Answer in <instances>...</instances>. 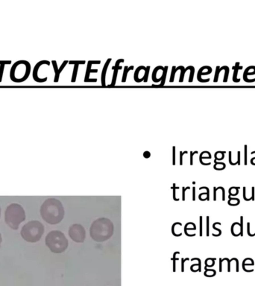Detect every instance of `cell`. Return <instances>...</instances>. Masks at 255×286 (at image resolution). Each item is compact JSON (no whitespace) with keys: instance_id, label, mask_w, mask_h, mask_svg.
Wrapping results in <instances>:
<instances>
[{"instance_id":"cell-1","label":"cell","mask_w":255,"mask_h":286,"mask_svg":"<svg viewBox=\"0 0 255 286\" xmlns=\"http://www.w3.org/2000/svg\"><path fill=\"white\" fill-rule=\"evenodd\" d=\"M40 215L46 222L50 224H56L63 219L64 211L61 202L54 198H49L45 200L41 206Z\"/></svg>"},{"instance_id":"cell-2","label":"cell","mask_w":255,"mask_h":286,"mask_svg":"<svg viewBox=\"0 0 255 286\" xmlns=\"http://www.w3.org/2000/svg\"><path fill=\"white\" fill-rule=\"evenodd\" d=\"M26 219L24 209L18 204H11L7 207L5 213L6 223L13 229H17L20 223Z\"/></svg>"},{"instance_id":"cell-3","label":"cell","mask_w":255,"mask_h":286,"mask_svg":"<svg viewBox=\"0 0 255 286\" xmlns=\"http://www.w3.org/2000/svg\"><path fill=\"white\" fill-rule=\"evenodd\" d=\"M44 233V227L40 222L32 221L26 223L21 230V235L24 240L34 243L41 239Z\"/></svg>"},{"instance_id":"cell-4","label":"cell","mask_w":255,"mask_h":286,"mask_svg":"<svg viewBox=\"0 0 255 286\" xmlns=\"http://www.w3.org/2000/svg\"><path fill=\"white\" fill-rule=\"evenodd\" d=\"M46 244L53 253H62L67 249L68 241L63 233L57 230L52 231L46 237Z\"/></svg>"},{"instance_id":"cell-5","label":"cell","mask_w":255,"mask_h":286,"mask_svg":"<svg viewBox=\"0 0 255 286\" xmlns=\"http://www.w3.org/2000/svg\"><path fill=\"white\" fill-rule=\"evenodd\" d=\"M43 64H46V65H48V66H49V65H50V63H49L48 61H40V62H38V63H37V64L35 65V67H34V68L33 79L35 80L36 82H37V83H43V82H46V81L47 80V78H40L39 77H38V75H37V72H38V69H39L40 67H41L42 65H43Z\"/></svg>"},{"instance_id":"cell-6","label":"cell","mask_w":255,"mask_h":286,"mask_svg":"<svg viewBox=\"0 0 255 286\" xmlns=\"http://www.w3.org/2000/svg\"><path fill=\"white\" fill-rule=\"evenodd\" d=\"M212 72V69L210 68V67H208V66H205V67H201L200 69H199V71H198V81H200V82H201V83H206V82H209V80H210V79L208 78V79H206V80H203V79H201V75H206V74H210V73Z\"/></svg>"},{"instance_id":"cell-7","label":"cell","mask_w":255,"mask_h":286,"mask_svg":"<svg viewBox=\"0 0 255 286\" xmlns=\"http://www.w3.org/2000/svg\"><path fill=\"white\" fill-rule=\"evenodd\" d=\"M231 234L234 236L237 237V236H243V231L241 229V225L240 223H238V222H234L233 224L231 225Z\"/></svg>"},{"instance_id":"cell-8","label":"cell","mask_w":255,"mask_h":286,"mask_svg":"<svg viewBox=\"0 0 255 286\" xmlns=\"http://www.w3.org/2000/svg\"><path fill=\"white\" fill-rule=\"evenodd\" d=\"M91 64H92V61H89L88 62V67H87V70L86 75H85V82H96L97 80L96 79H89L90 78V73H96L98 72V69H91Z\"/></svg>"},{"instance_id":"cell-9","label":"cell","mask_w":255,"mask_h":286,"mask_svg":"<svg viewBox=\"0 0 255 286\" xmlns=\"http://www.w3.org/2000/svg\"><path fill=\"white\" fill-rule=\"evenodd\" d=\"M110 61H111V59H108V61H107V62H106V63H105V65H104V68H103V70H102V85L103 86H105V75H106V72H107V69H108V65H109V63H110Z\"/></svg>"},{"instance_id":"cell-10","label":"cell","mask_w":255,"mask_h":286,"mask_svg":"<svg viewBox=\"0 0 255 286\" xmlns=\"http://www.w3.org/2000/svg\"><path fill=\"white\" fill-rule=\"evenodd\" d=\"M232 69H234V76H233V80H234V82L235 83L239 82V81H240V79L237 78V73L239 69H242V67H239V62H237V63H236L235 67H233Z\"/></svg>"},{"instance_id":"cell-11","label":"cell","mask_w":255,"mask_h":286,"mask_svg":"<svg viewBox=\"0 0 255 286\" xmlns=\"http://www.w3.org/2000/svg\"><path fill=\"white\" fill-rule=\"evenodd\" d=\"M228 198H229V200L228 201V204L230 206H237L240 204V200H239V198H232L230 195H228Z\"/></svg>"},{"instance_id":"cell-12","label":"cell","mask_w":255,"mask_h":286,"mask_svg":"<svg viewBox=\"0 0 255 286\" xmlns=\"http://www.w3.org/2000/svg\"><path fill=\"white\" fill-rule=\"evenodd\" d=\"M52 65H53V68H54V70H55V80H54V82H55V83H57V82H58V80H59V77H58V75H57V74H58V68H57V62L55 61H52Z\"/></svg>"},{"instance_id":"cell-13","label":"cell","mask_w":255,"mask_h":286,"mask_svg":"<svg viewBox=\"0 0 255 286\" xmlns=\"http://www.w3.org/2000/svg\"><path fill=\"white\" fill-rule=\"evenodd\" d=\"M167 69H168V67H165L163 71V74H162V80H161V83L160 85H157V86H163V85L165 84V81H166V74H167Z\"/></svg>"},{"instance_id":"cell-14","label":"cell","mask_w":255,"mask_h":286,"mask_svg":"<svg viewBox=\"0 0 255 286\" xmlns=\"http://www.w3.org/2000/svg\"><path fill=\"white\" fill-rule=\"evenodd\" d=\"M239 187H231L229 188V195L231 196H237L239 193Z\"/></svg>"},{"instance_id":"cell-15","label":"cell","mask_w":255,"mask_h":286,"mask_svg":"<svg viewBox=\"0 0 255 286\" xmlns=\"http://www.w3.org/2000/svg\"><path fill=\"white\" fill-rule=\"evenodd\" d=\"M216 274V270L213 269H207L205 268V272H204V276H208V277H211V276H214Z\"/></svg>"},{"instance_id":"cell-16","label":"cell","mask_w":255,"mask_h":286,"mask_svg":"<svg viewBox=\"0 0 255 286\" xmlns=\"http://www.w3.org/2000/svg\"><path fill=\"white\" fill-rule=\"evenodd\" d=\"M133 69V66H131L130 67H125V70H124V74H123V77H122V82H123V83L126 82V77H127L128 72L130 70H131V69Z\"/></svg>"},{"instance_id":"cell-17","label":"cell","mask_w":255,"mask_h":286,"mask_svg":"<svg viewBox=\"0 0 255 286\" xmlns=\"http://www.w3.org/2000/svg\"><path fill=\"white\" fill-rule=\"evenodd\" d=\"M78 69H79V64H75L74 69H73V77H72V80H71V81H72L73 83L75 82V80H76V76H77V72H78Z\"/></svg>"},{"instance_id":"cell-18","label":"cell","mask_w":255,"mask_h":286,"mask_svg":"<svg viewBox=\"0 0 255 286\" xmlns=\"http://www.w3.org/2000/svg\"><path fill=\"white\" fill-rule=\"evenodd\" d=\"M222 69H225V77H224V80L223 82H227L228 79V74H229V67H227V66H223L222 67Z\"/></svg>"},{"instance_id":"cell-19","label":"cell","mask_w":255,"mask_h":286,"mask_svg":"<svg viewBox=\"0 0 255 286\" xmlns=\"http://www.w3.org/2000/svg\"><path fill=\"white\" fill-rule=\"evenodd\" d=\"M216 225H221V223H219V222H216V223H213V228L214 229L217 230V231L219 232V233L217 234V235H216V234H214L213 233V236H215V237H218V236L221 235V234H222V230L219 229H218V228H216Z\"/></svg>"},{"instance_id":"cell-20","label":"cell","mask_w":255,"mask_h":286,"mask_svg":"<svg viewBox=\"0 0 255 286\" xmlns=\"http://www.w3.org/2000/svg\"><path fill=\"white\" fill-rule=\"evenodd\" d=\"M145 69H146V67H144V66H140V67H138L137 69H136L135 74H134V80H135L136 82H138V74H139V71L141 70V69H145Z\"/></svg>"},{"instance_id":"cell-21","label":"cell","mask_w":255,"mask_h":286,"mask_svg":"<svg viewBox=\"0 0 255 286\" xmlns=\"http://www.w3.org/2000/svg\"><path fill=\"white\" fill-rule=\"evenodd\" d=\"M118 71H119V69H114V75H113V80H112L111 84L109 85V86H114V85L116 84V77H117Z\"/></svg>"},{"instance_id":"cell-22","label":"cell","mask_w":255,"mask_h":286,"mask_svg":"<svg viewBox=\"0 0 255 286\" xmlns=\"http://www.w3.org/2000/svg\"><path fill=\"white\" fill-rule=\"evenodd\" d=\"M255 74V69H254V72H248L247 74H245V76L244 77V78H243L244 80H245V82H248V83L254 82V81H255V78L251 79V80H248V79L247 78V76H248V74H250V75H251V74Z\"/></svg>"},{"instance_id":"cell-23","label":"cell","mask_w":255,"mask_h":286,"mask_svg":"<svg viewBox=\"0 0 255 286\" xmlns=\"http://www.w3.org/2000/svg\"><path fill=\"white\" fill-rule=\"evenodd\" d=\"M121 62H124V60L123 59H120V60H118L116 62V65L114 66V67H113V68H112V69H122V67H120V63H121Z\"/></svg>"},{"instance_id":"cell-24","label":"cell","mask_w":255,"mask_h":286,"mask_svg":"<svg viewBox=\"0 0 255 286\" xmlns=\"http://www.w3.org/2000/svg\"><path fill=\"white\" fill-rule=\"evenodd\" d=\"M149 69H150V67H147L145 70V74H144V82H147L148 81V77H149Z\"/></svg>"},{"instance_id":"cell-25","label":"cell","mask_w":255,"mask_h":286,"mask_svg":"<svg viewBox=\"0 0 255 286\" xmlns=\"http://www.w3.org/2000/svg\"><path fill=\"white\" fill-rule=\"evenodd\" d=\"M219 68L220 67H216V74H215V77H214V80H213V81L215 83H216L217 81H218V78H219Z\"/></svg>"},{"instance_id":"cell-26","label":"cell","mask_w":255,"mask_h":286,"mask_svg":"<svg viewBox=\"0 0 255 286\" xmlns=\"http://www.w3.org/2000/svg\"><path fill=\"white\" fill-rule=\"evenodd\" d=\"M5 66V65H0V83L2 82V76H3V72H4Z\"/></svg>"},{"instance_id":"cell-27","label":"cell","mask_w":255,"mask_h":286,"mask_svg":"<svg viewBox=\"0 0 255 286\" xmlns=\"http://www.w3.org/2000/svg\"><path fill=\"white\" fill-rule=\"evenodd\" d=\"M67 63H68V61H65L64 62H63V64L61 65V67H60V68H59V69H58V74H57L58 77H60V74H61V72H62V70H63V68H64V67H65V66H66V65L67 64Z\"/></svg>"},{"instance_id":"cell-28","label":"cell","mask_w":255,"mask_h":286,"mask_svg":"<svg viewBox=\"0 0 255 286\" xmlns=\"http://www.w3.org/2000/svg\"><path fill=\"white\" fill-rule=\"evenodd\" d=\"M244 152H245V155H244V164L246 165H247V145H246L244 147Z\"/></svg>"},{"instance_id":"cell-29","label":"cell","mask_w":255,"mask_h":286,"mask_svg":"<svg viewBox=\"0 0 255 286\" xmlns=\"http://www.w3.org/2000/svg\"><path fill=\"white\" fill-rule=\"evenodd\" d=\"M243 199L245 200V201H249V200H251L250 198H248V196L246 195V188H245V187H243Z\"/></svg>"},{"instance_id":"cell-30","label":"cell","mask_w":255,"mask_h":286,"mask_svg":"<svg viewBox=\"0 0 255 286\" xmlns=\"http://www.w3.org/2000/svg\"><path fill=\"white\" fill-rule=\"evenodd\" d=\"M247 233H248V235H249L250 237H253V236H254L255 235V233H254V234H251V232H250V223L249 222H248L247 223Z\"/></svg>"},{"instance_id":"cell-31","label":"cell","mask_w":255,"mask_h":286,"mask_svg":"<svg viewBox=\"0 0 255 286\" xmlns=\"http://www.w3.org/2000/svg\"><path fill=\"white\" fill-rule=\"evenodd\" d=\"M200 190H201V189H206L207 190V200H210V190H209V188H207V187H201L200 188H199Z\"/></svg>"},{"instance_id":"cell-32","label":"cell","mask_w":255,"mask_h":286,"mask_svg":"<svg viewBox=\"0 0 255 286\" xmlns=\"http://www.w3.org/2000/svg\"><path fill=\"white\" fill-rule=\"evenodd\" d=\"M175 67H172V72L171 78H170V80H169V81H170L171 83H172L173 81H174V76H175Z\"/></svg>"},{"instance_id":"cell-33","label":"cell","mask_w":255,"mask_h":286,"mask_svg":"<svg viewBox=\"0 0 255 286\" xmlns=\"http://www.w3.org/2000/svg\"><path fill=\"white\" fill-rule=\"evenodd\" d=\"M229 163H230V165H235L237 164V162H236V163H233V162H232V160H231V151H229Z\"/></svg>"},{"instance_id":"cell-34","label":"cell","mask_w":255,"mask_h":286,"mask_svg":"<svg viewBox=\"0 0 255 286\" xmlns=\"http://www.w3.org/2000/svg\"><path fill=\"white\" fill-rule=\"evenodd\" d=\"M69 64H79V63H81V64H84L85 63V61H69Z\"/></svg>"},{"instance_id":"cell-35","label":"cell","mask_w":255,"mask_h":286,"mask_svg":"<svg viewBox=\"0 0 255 286\" xmlns=\"http://www.w3.org/2000/svg\"><path fill=\"white\" fill-rule=\"evenodd\" d=\"M209 235V216L207 217V236Z\"/></svg>"},{"instance_id":"cell-36","label":"cell","mask_w":255,"mask_h":286,"mask_svg":"<svg viewBox=\"0 0 255 286\" xmlns=\"http://www.w3.org/2000/svg\"><path fill=\"white\" fill-rule=\"evenodd\" d=\"M11 61H0V65L11 64Z\"/></svg>"},{"instance_id":"cell-37","label":"cell","mask_w":255,"mask_h":286,"mask_svg":"<svg viewBox=\"0 0 255 286\" xmlns=\"http://www.w3.org/2000/svg\"><path fill=\"white\" fill-rule=\"evenodd\" d=\"M184 154H187V152H186V151H184V152H181V153H180V154H181V156H180V164L181 165L183 164L182 157H183V155Z\"/></svg>"},{"instance_id":"cell-38","label":"cell","mask_w":255,"mask_h":286,"mask_svg":"<svg viewBox=\"0 0 255 286\" xmlns=\"http://www.w3.org/2000/svg\"><path fill=\"white\" fill-rule=\"evenodd\" d=\"M251 194H252V196H251V200H254V194H255V192H254V187H252L251 188Z\"/></svg>"},{"instance_id":"cell-39","label":"cell","mask_w":255,"mask_h":286,"mask_svg":"<svg viewBox=\"0 0 255 286\" xmlns=\"http://www.w3.org/2000/svg\"><path fill=\"white\" fill-rule=\"evenodd\" d=\"M200 236H202V217H200Z\"/></svg>"},{"instance_id":"cell-40","label":"cell","mask_w":255,"mask_h":286,"mask_svg":"<svg viewBox=\"0 0 255 286\" xmlns=\"http://www.w3.org/2000/svg\"><path fill=\"white\" fill-rule=\"evenodd\" d=\"M237 163L238 165H240V151H238L237 152Z\"/></svg>"},{"instance_id":"cell-41","label":"cell","mask_w":255,"mask_h":286,"mask_svg":"<svg viewBox=\"0 0 255 286\" xmlns=\"http://www.w3.org/2000/svg\"><path fill=\"white\" fill-rule=\"evenodd\" d=\"M196 154H198V152H197V151H195L194 153L190 152V165H192V157H193V155Z\"/></svg>"},{"instance_id":"cell-42","label":"cell","mask_w":255,"mask_h":286,"mask_svg":"<svg viewBox=\"0 0 255 286\" xmlns=\"http://www.w3.org/2000/svg\"><path fill=\"white\" fill-rule=\"evenodd\" d=\"M227 262H228V271L230 272L231 271V260L229 259H227Z\"/></svg>"},{"instance_id":"cell-43","label":"cell","mask_w":255,"mask_h":286,"mask_svg":"<svg viewBox=\"0 0 255 286\" xmlns=\"http://www.w3.org/2000/svg\"><path fill=\"white\" fill-rule=\"evenodd\" d=\"M219 271L222 272V259H219Z\"/></svg>"},{"instance_id":"cell-44","label":"cell","mask_w":255,"mask_h":286,"mask_svg":"<svg viewBox=\"0 0 255 286\" xmlns=\"http://www.w3.org/2000/svg\"><path fill=\"white\" fill-rule=\"evenodd\" d=\"M175 148L173 147V164L175 165Z\"/></svg>"},{"instance_id":"cell-45","label":"cell","mask_w":255,"mask_h":286,"mask_svg":"<svg viewBox=\"0 0 255 286\" xmlns=\"http://www.w3.org/2000/svg\"><path fill=\"white\" fill-rule=\"evenodd\" d=\"M192 190H193V192H192V195H193V197H192V200H196V188H195V187H193V188H192Z\"/></svg>"},{"instance_id":"cell-46","label":"cell","mask_w":255,"mask_h":286,"mask_svg":"<svg viewBox=\"0 0 255 286\" xmlns=\"http://www.w3.org/2000/svg\"><path fill=\"white\" fill-rule=\"evenodd\" d=\"M144 157H150V153H149V152H145V153H144Z\"/></svg>"},{"instance_id":"cell-47","label":"cell","mask_w":255,"mask_h":286,"mask_svg":"<svg viewBox=\"0 0 255 286\" xmlns=\"http://www.w3.org/2000/svg\"><path fill=\"white\" fill-rule=\"evenodd\" d=\"M2 243V236H1V234H0V244Z\"/></svg>"},{"instance_id":"cell-48","label":"cell","mask_w":255,"mask_h":286,"mask_svg":"<svg viewBox=\"0 0 255 286\" xmlns=\"http://www.w3.org/2000/svg\"><path fill=\"white\" fill-rule=\"evenodd\" d=\"M255 154V151H252V152H251V154Z\"/></svg>"},{"instance_id":"cell-49","label":"cell","mask_w":255,"mask_h":286,"mask_svg":"<svg viewBox=\"0 0 255 286\" xmlns=\"http://www.w3.org/2000/svg\"><path fill=\"white\" fill-rule=\"evenodd\" d=\"M0 214H1V209H0Z\"/></svg>"},{"instance_id":"cell-50","label":"cell","mask_w":255,"mask_h":286,"mask_svg":"<svg viewBox=\"0 0 255 286\" xmlns=\"http://www.w3.org/2000/svg\"></svg>"}]
</instances>
